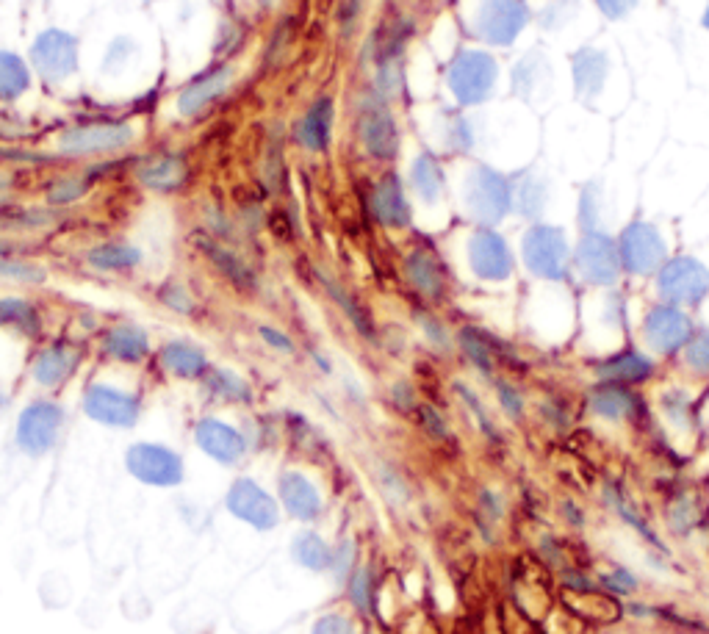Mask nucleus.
Here are the masks:
<instances>
[{"instance_id": "18", "label": "nucleus", "mask_w": 709, "mask_h": 634, "mask_svg": "<svg viewBox=\"0 0 709 634\" xmlns=\"http://www.w3.org/2000/svg\"><path fill=\"white\" fill-rule=\"evenodd\" d=\"M527 20V9L521 0H488L482 6L480 31L491 42H510Z\"/></svg>"}, {"instance_id": "24", "label": "nucleus", "mask_w": 709, "mask_h": 634, "mask_svg": "<svg viewBox=\"0 0 709 634\" xmlns=\"http://www.w3.org/2000/svg\"><path fill=\"white\" fill-rule=\"evenodd\" d=\"M161 366L164 371H169L172 377H181V380H197L205 377L208 371V358L197 344L189 341H169L161 349Z\"/></svg>"}, {"instance_id": "10", "label": "nucleus", "mask_w": 709, "mask_h": 634, "mask_svg": "<svg viewBox=\"0 0 709 634\" xmlns=\"http://www.w3.org/2000/svg\"><path fill=\"white\" fill-rule=\"evenodd\" d=\"M194 441L211 460L222 466H236L247 455V441L239 430L219 419H203L194 430Z\"/></svg>"}, {"instance_id": "1", "label": "nucleus", "mask_w": 709, "mask_h": 634, "mask_svg": "<svg viewBox=\"0 0 709 634\" xmlns=\"http://www.w3.org/2000/svg\"><path fill=\"white\" fill-rule=\"evenodd\" d=\"M64 430V410L56 402H31L17 419V446L28 457L48 455Z\"/></svg>"}, {"instance_id": "13", "label": "nucleus", "mask_w": 709, "mask_h": 634, "mask_svg": "<svg viewBox=\"0 0 709 634\" xmlns=\"http://www.w3.org/2000/svg\"><path fill=\"white\" fill-rule=\"evenodd\" d=\"M31 59L45 78H64L75 70L78 64V45L70 34L64 31H48L37 39V45L31 48Z\"/></svg>"}, {"instance_id": "37", "label": "nucleus", "mask_w": 709, "mask_h": 634, "mask_svg": "<svg viewBox=\"0 0 709 634\" xmlns=\"http://www.w3.org/2000/svg\"><path fill=\"white\" fill-rule=\"evenodd\" d=\"M460 344H463L474 366H480L482 371H493V347L480 330H463L460 333Z\"/></svg>"}, {"instance_id": "20", "label": "nucleus", "mask_w": 709, "mask_h": 634, "mask_svg": "<svg viewBox=\"0 0 709 634\" xmlns=\"http://www.w3.org/2000/svg\"><path fill=\"white\" fill-rule=\"evenodd\" d=\"M81 363V355L67 344H53L42 349L34 360V380L45 388H59L73 377L75 366Z\"/></svg>"}, {"instance_id": "50", "label": "nucleus", "mask_w": 709, "mask_h": 634, "mask_svg": "<svg viewBox=\"0 0 709 634\" xmlns=\"http://www.w3.org/2000/svg\"><path fill=\"white\" fill-rule=\"evenodd\" d=\"M12 250H14V244H9V241L0 239V255H9Z\"/></svg>"}, {"instance_id": "16", "label": "nucleus", "mask_w": 709, "mask_h": 634, "mask_svg": "<svg viewBox=\"0 0 709 634\" xmlns=\"http://www.w3.org/2000/svg\"><path fill=\"white\" fill-rule=\"evenodd\" d=\"M280 502L283 510L297 518V521H316L322 515V493L313 485L311 479L300 474V471H286L280 477Z\"/></svg>"}, {"instance_id": "41", "label": "nucleus", "mask_w": 709, "mask_h": 634, "mask_svg": "<svg viewBox=\"0 0 709 634\" xmlns=\"http://www.w3.org/2000/svg\"><path fill=\"white\" fill-rule=\"evenodd\" d=\"M311 634H355V626L344 612H327L319 621L313 623Z\"/></svg>"}, {"instance_id": "7", "label": "nucleus", "mask_w": 709, "mask_h": 634, "mask_svg": "<svg viewBox=\"0 0 709 634\" xmlns=\"http://www.w3.org/2000/svg\"><path fill=\"white\" fill-rule=\"evenodd\" d=\"M86 416L106 427H133L139 421L142 405L128 391L111 388V385H92L84 396Z\"/></svg>"}, {"instance_id": "35", "label": "nucleus", "mask_w": 709, "mask_h": 634, "mask_svg": "<svg viewBox=\"0 0 709 634\" xmlns=\"http://www.w3.org/2000/svg\"><path fill=\"white\" fill-rule=\"evenodd\" d=\"M0 324L3 327H14L23 333H37L39 316L34 311V305L25 300H0Z\"/></svg>"}, {"instance_id": "31", "label": "nucleus", "mask_w": 709, "mask_h": 634, "mask_svg": "<svg viewBox=\"0 0 709 634\" xmlns=\"http://www.w3.org/2000/svg\"><path fill=\"white\" fill-rule=\"evenodd\" d=\"M139 261H142V252L131 244H122V241H109V244H100L89 252V264L95 269H103V272H125Z\"/></svg>"}, {"instance_id": "17", "label": "nucleus", "mask_w": 709, "mask_h": 634, "mask_svg": "<svg viewBox=\"0 0 709 634\" xmlns=\"http://www.w3.org/2000/svg\"><path fill=\"white\" fill-rule=\"evenodd\" d=\"M469 203L474 208V216H480L485 222L502 219L507 208H510V189H507L505 178L493 175L488 169H480L471 178Z\"/></svg>"}, {"instance_id": "43", "label": "nucleus", "mask_w": 709, "mask_h": 634, "mask_svg": "<svg viewBox=\"0 0 709 634\" xmlns=\"http://www.w3.org/2000/svg\"><path fill=\"white\" fill-rule=\"evenodd\" d=\"M352 560H355V543L352 540H344L338 549H333V571L341 582H347L349 574L355 571L352 568Z\"/></svg>"}, {"instance_id": "29", "label": "nucleus", "mask_w": 709, "mask_h": 634, "mask_svg": "<svg viewBox=\"0 0 709 634\" xmlns=\"http://www.w3.org/2000/svg\"><path fill=\"white\" fill-rule=\"evenodd\" d=\"M330 133H333V103L330 100H319L302 117L300 128H297V139L308 150H325L327 142H330Z\"/></svg>"}, {"instance_id": "45", "label": "nucleus", "mask_w": 709, "mask_h": 634, "mask_svg": "<svg viewBox=\"0 0 709 634\" xmlns=\"http://www.w3.org/2000/svg\"><path fill=\"white\" fill-rule=\"evenodd\" d=\"M258 333H261V338H264L266 344H269L272 349H280V352H294V344H291V338H286V335L280 333V330H272V327H261Z\"/></svg>"}, {"instance_id": "52", "label": "nucleus", "mask_w": 709, "mask_h": 634, "mask_svg": "<svg viewBox=\"0 0 709 634\" xmlns=\"http://www.w3.org/2000/svg\"><path fill=\"white\" fill-rule=\"evenodd\" d=\"M704 25H707V28H709V9H707V17H704Z\"/></svg>"}, {"instance_id": "3", "label": "nucleus", "mask_w": 709, "mask_h": 634, "mask_svg": "<svg viewBox=\"0 0 709 634\" xmlns=\"http://www.w3.org/2000/svg\"><path fill=\"white\" fill-rule=\"evenodd\" d=\"M225 502H228L230 513L258 532H272L280 524V507L255 479H236L230 485Z\"/></svg>"}, {"instance_id": "30", "label": "nucleus", "mask_w": 709, "mask_h": 634, "mask_svg": "<svg viewBox=\"0 0 709 634\" xmlns=\"http://www.w3.org/2000/svg\"><path fill=\"white\" fill-rule=\"evenodd\" d=\"M291 557H294V563H300L308 571L333 568V549L322 540V535H316L311 529L300 532L297 538L291 540Z\"/></svg>"}, {"instance_id": "28", "label": "nucleus", "mask_w": 709, "mask_h": 634, "mask_svg": "<svg viewBox=\"0 0 709 634\" xmlns=\"http://www.w3.org/2000/svg\"><path fill=\"white\" fill-rule=\"evenodd\" d=\"M590 405L604 419H629V416H635L637 396L626 385L607 383L590 394Z\"/></svg>"}, {"instance_id": "44", "label": "nucleus", "mask_w": 709, "mask_h": 634, "mask_svg": "<svg viewBox=\"0 0 709 634\" xmlns=\"http://www.w3.org/2000/svg\"><path fill=\"white\" fill-rule=\"evenodd\" d=\"M161 300H164V305H169L172 311H178V313H192L194 311L192 297H189V291H186L183 286H164V291H161Z\"/></svg>"}, {"instance_id": "48", "label": "nucleus", "mask_w": 709, "mask_h": 634, "mask_svg": "<svg viewBox=\"0 0 709 634\" xmlns=\"http://www.w3.org/2000/svg\"><path fill=\"white\" fill-rule=\"evenodd\" d=\"M499 394H502V405H505L513 416H518V413H521V399H518L516 391L507 388V385H499Z\"/></svg>"}, {"instance_id": "6", "label": "nucleus", "mask_w": 709, "mask_h": 634, "mask_svg": "<svg viewBox=\"0 0 709 634\" xmlns=\"http://www.w3.org/2000/svg\"><path fill=\"white\" fill-rule=\"evenodd\" d=\"M133 131L120 122H95V125H75L59 136V150L70 156H95L111 153L131 144Z\"/></svg>"}, {"instance_id": "34", "label": "nucleus", "mask_w": 709, "mask_h": 634, "mask_svg": "<svg viewBox=\"0 0 709 634\" xmlns=\"http://www.w3.org/2000/svg\"><path fill=\"white\" fill-rule=\"evenodd\" d=\"M28 89V70L14 53L0 50V100H14Z\"/></svg>"}, {"instance_id": "36", "label": "nucleus", "mask_w": 709, "mask_h": 634, "mask_svg": "<svg viewBox=\"0 0 709 634\" xmlns=\"http://www.w3.org/2000/svg\"><path fill=\"white\" fill-rule=\"evenodd\" d=\"M413 183H416L421 197H427V200H435V197H438V192H441V169H438L433 158L421 156L419 161H416Z\"/></svg>"}, {"instance_id": "22", "label": "nucleus", "mask_w": 709, "mask_h": 634, "mask_svg": "<svg viewBox=\"0 0 709 634\" xmlns=\"http://www.w3.org/2000/svg\"><path fill=\"white\" fill-rule=\"evenodd\" d=\"M233 84V70L222 67V70L208 72L205 78L194 81L192 86H186L178 97V108H181L183 117H194L200 114L205 106H211L217 97H222L228 92V86Z\"/></svg>"}, {"instance_id": "14", "label": "nucleus", "mask_w": 709, "mask_h": 634, "mask_svg": "<svg viewBox=\"0 0 709 634\" xmlns=\"http://www.w3.org/2000/svg\"><path fill=\"white\" fill-rule=\"evenodd\" d=\"M361 136L366 150L380 161L397 156L399 147V131L394 125L391 111L380 103V100H369V106H363L361 114Z\"/></svg>"}, {"instance_id": "25", "label": "nucleus", "mask_w": 709, "mask_h": 634, "mask_svg": "<svg viewBox=\"0 0 709 634\" xmlns=\"http://www.w3.org/2000/svg\"><path fill=\"white\" fill-rule=\"evenodd\" d=\"M405 269H408L410 283H413L416 291H421L424 297H430V300L444 297L446 291L444 266L438 264V258H435L433 252L427 250L410 252L408 261H405Z\"/></svg>"}, {"instance_id": "46", "label": "nucleus", "mask_w": 709, "mask_h": 634, "mask_svg": "<svg viewBox=\"0 0 709 634\" xmlns=\"http://www.w3.org/2000/svg\"><path fill=\"white\" fill-rule=\"evenodd\" d=\"M421 419H424V427L433 432V435H438V438H444L446 424L441 421V416H438L435 410H430V407H421Z\"/></svg>"}, {"instance_id": "12", "label": "nucleus", "mask_w": 709, "mask_h": 634, "mask_svg": "<svg viewBox=\"0 0 709 634\" xmlns=\"http://www.w3.org/2000/svg\"><path fill=\"white\" fill-rule=\"evenodd\" d=\"M690 335H693V322L673 305H660L646 316V341L662 355H671L685 347Z\"/></svg>"}, {"instance_id": "19", "label": "nucleus", "mask_w": 709, "mask_h": 634, "mask_svg": "<svg viewBox=\"0 0 709 634\" xmlns=\"http://www.w3.org/2000/svg\"><path fill=\"white\" fill-rule=\"evenodd\" d=\"M194 244H197L200 252L211 261V266H217V272L225 277L228 283H233V286L241 288V291L255 288V277L253 272H250V266L244 264L236 252H230L225 244H219L217 239H211V236H205V233H197V236H194Z\"/></svg>"}, {"instance_id": "21", "label": "nucleus", "mask_w": 709, "mask_h": 634, "mask_svg": "<svg viewBox=\"0 0 709 634\" xmlns=\"http://www.w3.org/2000/svg\"><path fill=\"white\" fill-rule=\"evenodd\" d=\"M372 208L374 216L383 225H388V228H405V225H410L408 200H405V192H402V183H399L397 175H385L374 186Z\"/></svg>"}, {"instance_id": "8", "label": "nucleus", "mask_w": 709, "mask_h": 634, "mask_svg": "<svg viewBox=\"0 0 709 634\" xmlns=\"http://www.w3.org/2000/svg\"><path fill=\"white\" fill-rule=\"evenodd\" d=\"M524 258L535 275L546 280H560L565 275V261H568V244L563 233L546 225H538L527 233L524 239Z\"/></svg>"}, {"instance_id": "38", "label": "nucleus", "mask_w": 709, "mask_h": 634, "mask_svg": "<svg viewBox=\"0 0 709 634\" xmlns=\"http://www.w3.org/2000/svg\"><path fill=\"white\" fill-rule=\"evenodd\" d=\"M0 277H9V280H20V283H42L45 272L34 264H25V261H14L0 255Z\"/></svg>"}, {"instance_id": "47", "label": "nucleus", "mask_w": 709, "mask_h": 634, "mask_svg": "<svg viewBox=\"0 0 709 634\" xmlns=\"http://www.w3.org/2000/svg\"><path fill=\"white\" fill-rule=\"evenodd\" d=\"M596 3L607 12V17H621L635 0H596Z\"/></svg>"}, {"instance_id": "5", "label": "nucleus", "mask_w": 709, "mask_h": 634, "mask_svg": "<svg viewBox=\"0 0 709 634\" xmlns=\"http://www.w3.org/2000/svg\"><path fill=\"white\" fill-rule=\"evenodd\" d=\"M618 255H621V266L632 275H651L665 266V241L651 225L635 222L621 233Z\"/></svg>"}, {"instance_id": "15", "label": "nucleus", "mask_w": 709, "mask_h": 634, "mask_svg": "<svg viewBox=\"0 0 709 634\" xmlns=\"http://www.w3.org/2000/svg\"><path fill=\"white\" fill-rule=\"evenodd\" d=\"M471 269L482 280H505L513 272V255L507 250L502 236H496L491 230H480L469 247Z\"/></svg>"}, {"instance_id": "26", "label": "nucleus", "mask_w": 709, "mask_h": 634, "mask_svg": "<svg viewBox=\"0 0 709 634\" xmlns=\"http://www.w3.org/2000/svg\"><path fill=\"white\" fill-rule=\"evenodd\" d=\"M103 352L120 363H139L147 358L150 341H147L145 330H139L136 324H117L103 338Z\"/></svg>"}, {"instance_id": "40", "label": "nucleus", "mask_w": 709, "mask_h": 634, "mask_svg": "<svg viewBox=\"0 0 709 634\" xmlns=\"http://www.w3.org/2000/svg\"><path fill=\"white\" fill-rule=\"evenodd\" d=\"M687 363L693 366L701 374H709V330H704L701 335H696L690 344H687L685 352Z\"/></svg>"}, {"instance_id": "11", "label": "nucleus", "mask_w": 709, "mask_h": 634, "mask_svg": "<svg viewBox=\"0 0 709 634\" xmlns=\"http://www.w3.org/2000/svg\"><path fill=\"white\" fill-rule=\"evenodd\" d=\"M577 266L579 272L585 275V280L607 286V283H615V277L621 272V255H618V247L607 236L590 233L579 244Z\"/></svg>"}, {"instance_id": "33", "label": "nucleus", "mask_w": 709, "mask_h": 634, "mask_svg": "<svg viewBox=\"0 0 709 634\" xmlns=\"http://www.w3.org/2000/svg\"><path fill=\"white\" fill-rule=\"evenodd\" d=\"M205 385L211 394L225 399V402H247L250 399V385L228 369L205 371Z\"/></svg>"}, {"instance_id": "4", "label": "nucleus", "mask_w": 709, "mask_h": 634, "mask_svg": "<svg viewBox=\"0 0 709 634\" xmlns=\"http://www.w3.org/2000/svg\"><path fill=\"white\" fill-rule=\"evenodd\" d=\"M660 294L673 305H698L709 291V272L696 258H673L660 269Z\"/></svg>"}, {"instance_id": "39", "label": "nucleus", "mask_w": 709, "mask_h": 634, "mask_svg": "<svg viewBox=\"0 0 709 634\" xmlns=\"http://www.w3.org/2000/svg\"><path fill=\"white\" fill-rule=\"evenodd\" d=\"M86 192V183L78 178H59L50 186V203H73Z\"/></svg>"}, {"instance_id": "49", "label": "nucleus", "mask_w": 709, "mask_h": 634, "mask_svg": "<svg viewBox=\"0 0 709 634\" xmlns=\"http://www.w3.org/2000/svg\"><path fill=\"white\" fill-rule=\"evenodd\" d=\"M12 197V178L6 172H0V203H6Z\"/></svg>"}, {"instance_id": "27", "label": "nucleus", "mask_w": 709, "mask_h": 634, "mask_svg": "<svg viewBox=\"0 0 709 634\" xmlns=\"http://www.w3.org/2000/svg\"><path fill=\"white\" fill-rule=\"evenodd\" d=\"M651 371H654V363L646 355H640V352H621V355L604 360L599 366L601 380L618 385L643 383V380H649Z\"/></svg>"}, {"instance_id": "32", "label": "nucleus", "mask_w": 709, "mask_h": 634, "mask_svg": "<svg viewBox=\"0 0 709 634\" xmlns=\"http://www.w3.org/2000/svg\"><path fill=\"white\" fill-rule=\"evenodd\" d=\"M322 277V283H325V288H327V294L336 300V305L341 308V311L347 313V319L355 327H358V333L361 335H374V324H372V319H369V313L363 311V305L349 291H344V288L338 286L336 280L333 277H327V275H319Z\"/></svg>"}, {"instance_id": "2", "label": "nucleus", "mask_w": 709, "mask_h": 634, "mask_svg": "<svg viewBox=\"0 0 709 634\" xmlns=\"http://www.w3.org/2000/svg\"><path fill=\"white\" fill-rule=\"evenodd\" d=\"M125 466L133 479L153 488H175L183 482V460L161 443H133L125 452Z\"/></svg>"}, {"instance_id": "51", "label": "nucleus", "mask_w": 709, "mask_h": 634, "mask_svg": "<svg viewBox=\"0 0 709 634\" xmlns=\"http://www.w3.org/2000/svg\"><path fill=\"white\" fill-rule=\"evenodd\" d=\"M3 402H6V396H3V391H0V407H3Z\"/></svg>"}, {"instance_id": "9", "label": "nucleus", "mask_w": 709, "mask_h": 634, "mask_svg": "<svg viewBox=\"0 0 709 634\" xmlns=\"http://www.w3.org/2000/svg\"><path fill=\"white\" fill-rule=\"evenodd\" d=\"M493 78H496V67L488 56L482 53H463L452 67L449 84L463 103H480L482 97L491 92Z\"/></svg>"}, {"instance_id": "23", "label": "nucleus", "mask_w": 709, "mask_h": 634, "mask_svg": "<svg viewBox=\"0 0 709 634\" xmlns=\"http://www.w3.org/2000/svg\"><path fill=\"white\" fill-rule=\"evenodd\" d=\"M136 178H139L142 186L153 189V192H175V189H181L183 183L189 180V167L183 164L181 158L156 156L139 164Z\"/></svg>"}, {"instance_id": "42", "label": "nucleus", "mask_w": 709, "mask_h": 634, "mask_svg": "<svg viewBox=\"0 0 709 634\" xmlns=\"http://www.w3.org/2000/svg\"><path fill=\"white\" fill-rule=\"evenodd\" d=\"M347 585H349V599L355 601V607L366 610V607H369V571H363V568L352 571V576L347 579Z\"/></svg>"}]
</instances>
